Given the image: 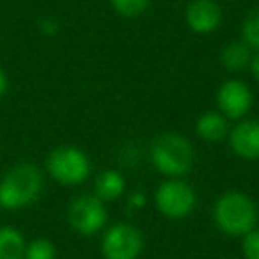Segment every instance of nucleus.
Returning <instances> with one entry per match:
<instances>
[{"mask_svg":"<svg viewBox=\"0 0 259 259\" xmlns=\"http://www.w3.org/2000/svg\"><path fill=\"white\" fill-rule=\"evenodd\" d=\"M128 204H130V208H134V209H142L146 204V195L142 194V192H134V195L130 197Z\"/></svg>","mask_w":259,"mask_h":259,"instance_id":"20","label":"nucleus"},{"mask_svg":"<svg viewBox=\"0 0 259 259\" xmlns=\"http://www.w3.org/2000/svg\"><path fill=\"white\" fill-rule=\"evenodd\" d=\"M252 50L243 41H231L220 52V62L229 73H240L250 66Z\"/></svg>","mask_w":259,"mask_h":259,"instance_id":"13","label":"nucleus"},{"mask_svg":"<svg viewBox=\"0 0 259 259\" xmlns=\"http://www.w3.org/2000/svg\"><path fill=\"white\" fill-rule=\"evenodd\" d=\"M213 220L227 236H243L255 229L257 206L247 194L231 190L217 199L213 206Z\"/></svg>","mask_w":259,"mask_h":259,"instance_id":"2","label":"nucleus"},{"mask_svg":"<svg viewBox=\"0 0 259 259\" xmlns=\"http://www.w3.org/2000/svg\"><path fill=\"white\" fill-rule=\"evenodd\" d=\"M43 192V172L30 162L16 163L0 180V208L18 211L29 208Z\"/></svg>","mask_w":259,"mask_h":259,"instance_id":"1","label":"nucleus"},{"mask_svg":"<svg viewBox=\"0 0 259 259\" xmlns=\"http://www.w3.org/2000/svg\"><path fill=\"white\" fill-rule=\"evenodd\" d=\"M47 172L54 181L66 187L82 185L91 176L89 156L76 146H59L47 156Z\"/></svg>","mask_w":259,"mask_h":259,"instance_id":"4","label":"nucleus"},{"mask_svg":"<svg viewBox=\"0 0 259 259\" xmlns=\"http://www.w3.org/2000/svg\"><path fill=\"white\" fill-rule=\"evenodd\" d=\"M142 247V233L130 224H115L108 227L101 240V254L105 259H137Z\"/></svg>","mask_w":259,"mask_h":259,"instance_id":"7","label":"nucleus"},{"mask_svg":"<svg viewBox=\"0 0 259 259\" xmlns=\"http://www.w3.org/2000/svg\"><path fill=\"white\" fill-rule=\"evenodd\" d=\"M248 68H250V71H252V75H254V78L259 82V50L252 54L250 66H248Z\"/></svg>","mask_w":259,"mask_h":259,"instance_id":"22","label":"nucleus"},{"mask_svg":"<svg viewBox=\"0 0 259 259\" xmlns=\"http://www.w3.org/2000/svg\"><path fill=\"white\" fill-rule=\"evenodd\" d=\"M229 146L240 158L259 160V121H241L229 132Z\"/></svg>","mask_w":259,"mask_h":259,"instance_id":"10","label":"nucleus"},{"mask_svg":"<svg viewBox=\"0 0 259 259\" xmlns=\"http://www.w3.org/2000/svg\"><path fill=\"white\" fill-rule=\"evenodd\" d=\"M110 6L122 18H141L151 8V0H110Z\"/></svg>","mask_w":259,"mask_h":259,"instance_id":"15","label":"nucleus"},{"mask_svg":"<svg viewBox=\"0 0 259 259\" xmlns=\"http://www.w3.org/2000/svg\"><path fill=\"white\" fill-rule=\"evenodd\" d=\"M37 27H39V32L47 37L57 36L59 29H61V25H59V22L54 18V16H45V18H41L39 23H37Z\"/></svg>","mask_w":259,"mask_h":259,"instance_id":"19","label":"nucleus"},{"mask_svg":"<svg viewBox=\"0 0 259 259\" xmlns=\"http://www.w3.org/2000/svg\"><path fill=\"white\" fill-rule=\"evenodd\" d=\"M197 204V195L194 188L176 178L163 181L155 194V206L163 217L172 220H181L194 211Z\"/></svg>","mask_w":259,"mask_h":259,"instance_id":"5","label":"nucleus"},{"mask_svg":"<svg viewBox=\"0 0 259 259\" xmlns=\"http://www.w3.org/2000/svg\"><path fill=\"white\" fill-rule=\"evenodd\" d=\"M241 254L245 259H259V229H252L241 236Z\"/></svg>","mask_w":259,"mask_h":259,"instance_id":"18","label":"nucleus"},{"mask_svg":"<svg viewBox=\"0 0 259 259\" xmlns=\"http://www.w3.org/2000/svg\"><path fill=\"white\" fill-rule=\"evenodd\" d=\"M229 119L220 112H204L195 122V132L206 142H219L229 135Z\"/></svg>","mask_w":259,"mask_h":259,"instance_id":"11","label":"nucleus"},{"mask_svg":"<svg viewBox=\"0 0 259 259\" xmlns=\"http://www.w3.org/2000/svg\"><path fill=\"white\" fill-rule=\"evenodd\" d=\"M252 103H254V96H252L250 87L241 80H226L217 91L219 112L233 121L243 119L250 112Z\"/></svg>","mask_w":259,"mask_h":259,"instance_id":"8","label":"nucleus"},{"mask_svg":"<svg viewBox=\"0 0 259 259\" xmlns=\"http://www.w3.org/2000/svg\"><path fill=\"white\" fill-rule=\"evenodd\" d=\"M68 220L71 229L80 236H93L107 226L108 211L101 199H98L94 194H83L71 201Z\"/></svg>","mask_w":259,"mask_h":259,"instance_id":"6","label":"nucleus"},{"mask_svg":"<svg viewBox=\"0 0 259 259\" xmlns=\"http://www.w3.org/2000/svg\"><path fill=\"white\" fill-rule=\"evenodd\" d=\"M224 13L217 0H192L185 9L187 27L195 34H211L222 25Z\"/></svg>","mask_w":259,"mask_h":259,"instance_id":"9","label":"nucleus"},{"mask_svg":"<svg viewBox=\"0 0 259 259\" xmlns=\"http://www.w3.org/2000/svg\"><path fill=\"white\" fill-rule=\"evenodd\" d=\"M55 255H57V248L54 241L47 238H36L27 243L23 259H55Z\"/></svg>","mask_w":259,"mask_h":259,"instance_id":"17","label":"nucleus"},{"mask_svg":"<svg viewBox=\"0 0 259 259\" xmlns=\"http://www.w3.org/2000/svg\"><path fill=\"white\" fill-rule=\"evenodd\" d=\"M151 163L160 174L169 178L185 176L194 165V148L185 137L174 132L162 134L149 149Z\"/></svg>","mask_w":259,"mask_h":259,"instance_id":"3","label":"nucleus"},{"mask_svg":"<svg viewBox=\"0 0 259 259\" xmlns=\"http://www.w3.org/2000/svg\"><path fill=\"white\" fill-rule=\"evenodd\" d=\"M241 41L252 52L259 50V8L254 9L241 23Z\"/></svg>","mask_w":259,"mask_h":259,"instance_id":"16","label":"nucleus"},{"mask_svg":"<svg viewBox=\"0 0 259 259\" xmlns=\"http://www.w3.org/2000/svg\"><path fill=\"white\" fill-rule=\"evenodd\" d=\"M8 87H9V78H8V73H6V69L0 66V100L6 96V93H8Z\"/></svg>","mask_w":259,"mask_h":259,"instance_id":"21","label":"nucleus"},{"mask_svg":"<svg viewBox=\"0 0 259 259\" xmlns=\"http://www.w3.org/2000/svg\"><path fill=\"white\" fill-rule=\"evenodd\" d=\"M27 241L15 226H0V259H23Z\"/></svg>","mask_w":259,"mask_h":259,"instance_id":"14","label":"nucleus"},{"mask_svg":"<svg viewBox=\"0 0 259 259\" xmlns=\"http://www.w3.org/2000/svg\"><path fill=\"white\" fill-rule=\"evenodd\" d=\"M126 190V181L121 172L114 169L103 170L94 180V195L103 202L117 201Z\"/></svg>","mask_w":259,"mask_h":259,"instance_id":"12","label":"nucleus"}]
</instances>
